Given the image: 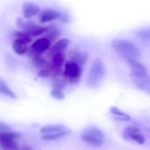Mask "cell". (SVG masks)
Listing matches in <instances>:
<instances>
[{
	"label": "cell",
	"instance_id": "4fadbf2b",
	"mask_svg": "<svg viewBox=\"0 0 150 150\" xmlns=\"http://www.w3.org/2000/svg\"><path fill=\"white\" fill-rule=\"evenodd\" d=\"M110 112L112 113V117L120 121H129L131 120V117L129 114L122 112L120 109H119L116 106H112L110 107Z\"/></svg>",
	"mask_w": 150,
	"mask_h": 150
},
{
	"label": "cell",
	"instance_id": "7c38bea8",
	"mask_svg": "<svg viewBox=\"0 0 150 150\" xmlns=\"http://www.w3.org/2000/svg\"><path fill=\"white\" fill-rule=\"evenodd\" d=\"M40 12V10L39 5L33 2H25L22 6V14L25 18H33L37 14H39Z\"/></svg>",
	"mask_w": 150,
	"mask_h": 150
},
{
	"label": "cell",
	"instance_id": "5bb4252c",
	"mask_svg": "<svg viewBox=\"0 0 150 150\" xmlns=\"http://www.w3.org/2000/svg\"><path fill=\"white\" fill-rule=\"evenodd\" d=\"M69 44V40L68 39H62V40L56 41L54 44V46L51 47V53L53 54L63 53V51L68 47Z\"/></svg>",
	"mask_w": 150,
	"mask_h": 150
},
{
	"label": "cell",
	"instance_id": "30bf717a",
	"mask_svg": "<svg viewBox=\"0 0 150 150\" xmlns=\"http://www.w3.org/2000/svg\"><path fill=\"white\" fill-rule=\"evenodd\" d=\"M51 45V40L49 38L43 37L35 40L32 45V50L35 54H42L49 49Z\"/></svg>",
	"mask_w": 150,
	"mask_h": 150
},
{
	"label": "cell",
	"instance_id": "277c9868",
	"mask_svg": "<svg viewBox=\"0 0 150 150\" xmlns=\"http://www.w3.org/2000/svg\"><path fill=\"white\" fill-rule=\"evenodd\" d=\"M40 134L43 141L53 142L70 134L71 130L65 125L54 124L42 127L40 129Z\"/></svg>",
	"mask_w": 150,
	"mask_h": 150
},
{
	"label": "cell",
	"instance_id": "3957f363",
	"mask_svg": "<svg viewBox=\"0 0 150 150\" xmlns=\"http://www.w3.org/2000/svg\"><path fill=\"white\" fill-rule=\"evenodd\" d=\"M105 66L100 58H96L88 73L86 83L90 89H97L102 83L105 75Z\"/></svg>",
	"mask_w": 150,
	"mask_h": 150
},
{
	"label": "cell",
	"instance_id": "44dd1931",
	"mask_svg": "<svg viewBox=\"0 0 150 150\" xmlns=\"http://www.w3.org/2000/svg\"><path fill=\"white\" fill-rule=\"evenodd\" d=\"M149 129H150V128H149Z\"/></svg>",
	"mask_w": 150,
	"mask_h": 150
},
{
	"label": "cell",
	"instance_id": "52a82bcc",
	"mask_svg": "<svg viewBox=\"0 0 150 150\" xmlns=\"http://www.w3.org/2000/svg\"><path fill=\"white\" fill-rule=\"evenodd\" d=\"M18 134L11 130L2 131L0 133V145L3 150H16L18 148L17 143Z\"/></svg>",
	"mask_w": 150,
	"mask_h": 150
},
{
	"label": "cell",
	"instance_id": "ffe728a7",
	"mask_svg": "<svg viewBox=\"0 0 150 150\" xmlns=\"http://www.w3.org/2000/svg\"><path fill=\"white\" fill-rule=\"evenodd\" d=\"M86 59H87V56H86V54L84 53H77V54H76L75 58L72 61L77 62L79 65L82 66L83 64H85Z\"/></svg>",
	"mask_w": 150,
	"mask_h": 150
},
{
	"label": "cell",
	"instance_id": "ba28073f",
	"mask_svg": "<svg viewBox=\"0 0 150 150\" xmlns=\"http://www.w3.org/2000/svg\"><path fill=\"white\" fill-rule=\"evenodd\" d=\"M28 35L26 34H22V36H19L17 39H15L12 42V50L15 52V54H17L18 55L25 54L28 49Z\"/></svg>",
	"mask_w": 150,
	"mask_h": 150
},
{
	"label": "cell",
	"instance_id": "9c48e42d",
	"mask_svg": "<svg viewBox=\"0 0 150 150\" xmlns=\"http://www.w3.org/2000/svg\"><path fill=\"white\" fill-rule=\"evenodd\" d=\"M124 136L127 140L134 141L141 145L144 144L146 142L145 137L141 134L140 130L134 127H128L127 128H126L124 131Z\"/></svg>",
	"mask_w": 150,
	"mask_h": 150
},
{
	"label": "cell",
	"instance_id": "7a4b0ae2",
	"mask_svg": "<svg viewBox=\"0 0 150 150\" xmlns=\"http://www.w3.org/2000/svg\"><path fill=\"white\" fill-rule=\"evenodd\" d=\"M111 46L114 52L127 62L130 60H138L140 57L139 47L132 41L124 39H114Z\"/></svg>",
	"mask_w": 150,
	"mask_h": 150
},
{
	"label": "cell",
	"instance_id": "5b68a950",
	"mask_svg": "<svg viewBox=\"0 0 150 150\" xmlns=\"http://www.w3.org/2000/svg\"><path fill=\"white\" fill-rule=\"evenodd\" d=\"M81 140L92 147L98 148L104 144L105 134L97 127H88L83 130L81 134Z\"/></svg>",
	"mask_w": 150,
	"mask_h": 150
},
{
	"label": "cell",
	"instance_id": "8fae6325",
	"mask_svg": "<svg viewBox=\"0 0 150 150\" xmlns=\"http://www.w3.org/2000/svg\"><path fill=\"white\" fill-rule=\"evenodd\" d=\"M39 15H40L39 16L40 21L42 23L51 22V21L59 19L62 17V14L58 11H55L53 9H45L41 11Z\"/></svg>",
	"mask_w": 150,
	"mask_h": 150
},
{
	"label": "cell",
	"instance_id": "e0dca14e",
	"mask_svg": "<svg viewBox=\"0 0 150 150\" xmlns=\"http://www.w3.org/2000/svg\"><path fill=\"white\" fill-rule=\"evenodd\" d=\"M136 37L143 41H150V27L140 29L136 33Z\"/></svg>",
	"mask_w": 150,
	"mask_h": 150
},
{
	"label": "cell",
	"instance_id": "9a60e30c",
	"mask_svg": "<svg viewBox=\"0 0 150 150\" xmlns=\"http://www.w3.org/2000/svg\"><path fill=\"white\" fill-rule=\"evenodd\" d=\"M0 93L11 99H15L17 98L15 92L4 83L3 79H0Z\"/></svg>",
	"mask_w": 150,
	"mask_h": 150
},
{
	"label": "cell",
	"instance_id": "ac0fdd59",
	"mask_svg": "<svg viewBox=\"0 0 150 150\" xmlns=\"http://www.w3.org/2000/svg\"><path fill=\"white\" fill-rule=\"evenodd\" d=\"M47 30V27H42V26H38V25L31 26L30 28H28L27 34L29 33L32 36H36V35H40V34L44 33Z\"/></svg>",
	"mask_w": 150,
	"mask_h": 150
},
{
	"label": "cell",
	"instance_id": "6da1fadb",
	"mask_svg": "<svg viewBox=\"0 0 150 150\" xmlns=\"http://www.w3.org/2000/svg\"><path fill=\"white\" fill-rule=\"evenodd\" d=\"M127 62L134 84L139 90L150 96V76L147 68L138 60H130Z\"/></svg>",
	"mask_w": 150,
	"mask_h": 150
},
{
	"label": "cell",
	"instance_id": "d6986e66",
	"mask_svg": "<svg viewBox=\"0 0 150 150\" xmlns=\"http://www.w3.org/2000/svg\"><path fill=\"white\" fill-rule=\"evenodd\" d=\"M51 96H52V98H54V99H57V100H62L65 98L64 93L62 92V90L60 86H56L51 91Z\"/></svg>",
	"mask_w": 150,
	"mask_h": 150
},
{
	"label": "cell",
	"instance_id": "2e32d148",
	"mask_svg": "<svg viewBox=\"0 0 150 150\" xmlns=\"http://www.w3.org/2000/svg\"><path fill=\"white\" fill-rule=\"evenodd\" d=\"M52 65L53 68L54 69H61L62 66L64 63V54L63 53H59L53 54V59H52Z\"/></svg>",
	"mask_w": 150,
	"mask_h": 150
},
{
	"label": "cell",
	"instance_id": "8992f818",
	"mask_svg": "<svg viewBox=\"0 0 150 150\" xmlns=\"http://www.w3.org/2000/svg\"><path fill=\"white\" fill-rule=\"evenodd\" d=\"M82 66L74 61H68L64 64V76L73 83L79 82L82 76Z\"/></svg>",
	"mask_w": 150,
	"mask_h": 150
}]
</instances>
